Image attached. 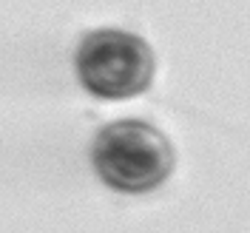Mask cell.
Wrapping results in <instances>:
<instances>
[{"instance_id": "6da1fadb", "label": "cell", "mask_w": 250, "mask_h": 233, "mask_svg": "<svg viewBox=\"0 0 250 233\" xmlns=\"http://www.w3.org/2000/svg\"><path fill=\"white\" fill-rule=\"evenodd\" d=\"M91 162L100 179L123 193H148L173 171V148L154 125L120 120L105 125L91 145Z\"/></svg>"}, {"instance_id": "7a4b0ae2", "label": "cell", "mask_w": 250, "mask_h": 233, "mask_svg": "<svg viewBox=\"0 0 250 233\" xmlns=\"http://www.w3.org/2000/svg\"><path fill=\"white\" fill-rule=\"evenodd\" d=\"M74 68L83 88L100 100H131L154 80V51L134 31H91L77 48Z\"/></svg>"}]
</instances>
